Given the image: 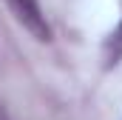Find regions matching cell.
<instances>
[{
    "mask_svg": "<svg viewBox=\"0 0 122 120\" xmlns=\"http://www.w3.org/2000/svg\"><path fill=\"white\" fill-rule=\"evenodd\" d=\"M6 6H9V12L14 14V20L29 31L34 40L48 43V40L54 37V31H51L48 20H46V12H43L40 0H6Z\"/></svg>",
    "mask_w": 122,
    "mask_h": 120,
    "instance_id": "obj_1",
    "label": "cell"
},
{
    "mask_svg": "<svg viewBox=\"0 0 122 120\" xmlns=\"http://www.w3.org/2000/svg\"><path fill=\"white\" fill-rule=\"evenodd\" d=\"M102 57H105V69H114V66H119V63H122V20H119V26L108 34Z\"/></svg>",
    "mask_w": 122,
    "mask_h": 120,
    "instance_id": "obj_2",
    "label": "cell"
}]
</instances>
